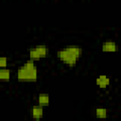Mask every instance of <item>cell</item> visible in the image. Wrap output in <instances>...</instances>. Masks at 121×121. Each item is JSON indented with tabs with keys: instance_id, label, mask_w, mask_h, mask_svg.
Segmentation results:
<instances>
[{
	"instance_id": "obj_1",
	"label": "cell",
	"mask_w": 121,
	"mask_h": 121,
	"mask_svg": "<svg viewBox=\"0 0 121 121\" xmlns=\"http://www.w3.org/2000/svg\"><path fill=\"white\" fill-rule=\"evenodd\" d=\"M82 48L78 45H67L57 51V58L64 64L72 67L77 64L82 55Z\"/></svg>"
},
{
	"instance_id": "obj_2",
	"label": "cell",
	"mask_w": 121,
	"mask_h": 121,
	"mask_svg": "<svg viewBox=\"0 0 121 121\" xmlns=\"http://www.w3.org/2000/svg\"><path fill=\"white\" fill-rule=\"evenodd\" d=\"M16 78L19 81L26 82H34L38 78V68L35 63V60H28L24 62L16 72Z\"/></svg>"
},
{
	"instance_id": "obj_3",
	"label": "cell",
	"mask_w": 121,
	"mask_h": 121,
	"mask_svg": "<svg viewBox=\"0 0 121 121\" xmlns=\"http://www.w3.org/2000/svg\"><path fill=\"white\" fill-rule=\"evenodd\" d=\"M101 49L103 52H116L118 45L114 41H105L101 44Z\"/></svg>"
},
{
	"instance_id": "obj_4",
	"label": "cell",
	"mask_w": 121,
	"mask_h": 121,
	"mask_svg": "<svg viewBox=\"0 0 121 121\" xmlns=\"http://www.w3.org/2000/svg\"><path fill=\"white\" fill-rule=\"evenodd\" d=\"M110 83H111L110 78L107 77V76H105V75H100V76H98V77L96 78V79H95V84H96L99 88H101V89L107 88V87L110 85Z\"/></svg>"
},
{
	"instance_id": "obj_5",
	"label": "cell",
	"mask_w": 121,
	"mask_h": 121,
	"mask_svg": "<svg viewBox=\"0 0 121 121\" xmlns=\"http://www.w3.org/2000/svg\"><path fill=\"white\" fill-rule=\"evenodd\" d=\"M31 115H32L33 119H35L37 121L42 119L43 116V107L40 106V105L33 106L32 109H31Z\"/></svg>"
},
{
	"instance_id": "obj_6",
	"label": "cell",
	"mask_w": 121,
	"mask_h": 121,
	"mask_svg": "<svg viewBox=\"0 0 121 121\" xmlns=\"http://www.w3.org/2000/svg\"><path fill=\"white\" fill-rule=\"evenodd\" d=\"M37 101H38V105L40 106H47L50 102V96L48 94H45V93H41L38 95V97H37Z\"/></svg>"
},
{
	"instance_id": "obj_7",
	"label": "cell",
	"mask_w": 121,
	"mask_h": 121,
	"mask_svg": "<svg viewBox=\"0 0 121 121\" xmlns=\"http://www.w3.org/2000/svg\"><path fill=\"white\" fill-rule=\"evenodd\" d=\"M34 47H35V49L37 50V52L40 54V56L42 58H44L49 54V47L47 45H45V44H38V45H36Z\"/></svg>"
},
{
	"instance_id": "obj_8",
	"label": "cell",
	"mask_w": 121,
	"mask_h": 121,
	"mask_svg": "<svg viewBox=\"0 0 121 121\" xmlns=\"http://www.w3.org/2000/svg\"><path fill=\"white\" fill-rule=\"evenodd\" d=\"M11 77V72L9 68H1L0 69V79L4 81H9Z\"/></svg>"
},
{
	"instance_id": "obj_9",
	"label": "cell",
	"mask_w": 121,
	"mask_h": 121,
	"mask_svg": "<svg viewBox=\"0 0 121 121\" xmlns=\"http://www.w3.org/2000/svg\"><path fill=\"white\" fill-rule=\"evenodd\" d=\"M95 116L100 119L106 118L109 115V112L106 108H96L95 111Z\"/></svg>"
},
{
	"instance_id": "obj_10",
	"label": "cell",
	"mask_w": 121,
	"mask_h": 121,
	"mask_svg": "<svg viewBox=\"0 0 121 121\" xmlns=\"http://www.w3.org/2000/svg\"><path fill=\"white\" fill-rule=\"evenodd\" d=\"M28 57H29L30 60H38L42 59V57L37 52L35 47H31V48L28 49Z\"/></svg>"
},
{
	"instance_id": "obj_11",
	"label": "cell",
	"mask_w": 121,
	"mask_h": 121,
	"mask_svg": "<svg viewBox=\"0 0 121 121\" xmlns=\"http://www.w3.org/2000/svg\"><path fill=\"white\" fill-rule=\"evenodd\" d=\"M0 67L1 68L8 67V57H6V56L0 57Z\"/></svg>"
}]
</instances>
